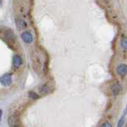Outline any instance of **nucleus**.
<instances>
[{"label":"nucleus","instance_id":"nucleus-1","mask_svg":"<svg viewBox=\"0 0 127 127\" xmlns=\"http://www.w3.org/2000/svg\"><path fill=\"white\" fill-rule=\"evenodd\" d=\"M0 83H1L4 87L10 86L11 83H12V76H11V74H10V73L5 74V75H3L2 76L0 77Z\"/></svg>","mask_w":127,"mask_h":127},{"label":"nucleus","instance_id":"nucleus-2","mask_svg":"<svg viewBox=\"0 0 127 127\" xmlns=\"http://www.w3.org/2000/svg\"><path fill=\"white\" fill-rule=\"evenodd\" d=\"M21 37L22 39V41L25 43H26V44H30L33 41V35H32V33L29 31L23 32V33H22V35H21Z\"/></svg>","mask_w":127,"mask_h":127},{"label":"nucleus","instance_id":"nucleus-3","mask_svg":"<svg viewBox=\"0 0 127 127\" xmlns=\"http://www.w3.org/2000/svg\"><path fill=\"white\" fill-rule=\"evenodd\" d=\"M8 123H9V126L10 127H14L20 125V120L19 118L17 116V115H11V116L9 117L8 118Z\"/></svg>","mask_w":127,"mask_h":127},{"label":"nucleus","instance_id":"nucleus-4","mask_svg":"<svg viewBox=\"0 0 127 127\" xmlns=\"http://www.w3.org/2000/svg\"><path fill=\"white\" fill-rule=\"evenodd\" d=\"M22 63H23V61H22V57H20L19 55L14 56V57H13V67L15 69H18V67H20V66L22 64Z\"/></svg>","mask_w":127,"mask_h":127},{"label":"nucleus","instance_id":"nucleus-5","mask_svg":"<svg viewBox=\"0 0 127 127\" xmlns=\"http://www.w3.org/2000/svg\"><path fill=\"white\" fill-rule=\"evenodd\" d=\"M15 23H16V27H17V29L18 30H25L27 27V23L21 18L15 19Z\"/></svg>","mask_w":127,"mask_h":127},{"label":"nucleus","instance_id":"nucleus-6","mask_svg":"<svg viewBox=\"0 0 127 127\" xmlns=\"http://www.w3.org/2000/svg\"><path fill=\"white\" fill-rule=\"evenodd\" d=\"M117 73L121 75V76H124L126 74V71H127V66L125 64H122L118 65L117 67Z\"/></svg>","mask_w":127,"mask_h":127},{"label":"nucleus","instance_id":"nucleus-7","mask_svg":"<svg viewBox=\"0 0 127 127\" xmlns=\"http://www.w3.org/2000/svg\"><path fill=\"white\" fill-rule=\"evenodd\" d=\"M34 64L35 65H37V67L38 68H41L42 65L44 64V60H43V57H41V55H35L34 57Z\"/></svg>","mask_w":127,"mask_h":127},{"label":"nucleus","instance_id":"nucleus-8","mask_svg":"<svg viewBox=\"0 0 127 127\" xmlns=\"http://www.w3.org/2000/svg\"><path fill=\"white\" fill-rule=\"evenodd\" d=\"M5 37L10 41H16V36L15 34L11 31H6L5 33H4Z\"/></svg>","mask_w":127,"mask_h":127},{"label":"nucleus","instance_id":"nucleus-9","mask_svg":"<svg viewBox=\"0 0 127 127\" xmlns=\"http://www.w3.org/2000/svg\"><path fill=\"white\" fill-rule=\"evenodd\" d=\"M112 94L113 95H119V93L121 92V90H122V86L119 84V83H115V84L113 85L112 87Z\"/></svg>","mask_w":127,"mask_h":127},{"label":"nucleus","instance_id":"nucleus-10","mask_svg":"<svg viewBox=\"0 0 127 127\" xmlns=\"http://www.w3.org/2000/svg\"><path fill=\"white\" fill-rule=\"evenodd\" d=\"M40 92H41V94H49L50 92V91H51V88H50V87H49L47 84H43L41 85V87H40Z\"/></svg>","mask_w":127,"mask_h":127},{"label":"nucleus","instance_id":"nucleus-11","mask_svg":"<svg viewBox=\"0 0 127 127\" xmlns=\"http://www.w3.org/2000/svg\"><path fill=\"white\" fill-rule=\"evenodd\" d=\"M121 47L123 49L124 51L127 50V41L126 37H123L121 40Z\"/></svg>","mask_w":127,"mask_h":127},{"label":"nucleus","instance_id":"nucleus-12","mask_svg":"<svg viewBox=\"0 0 127 127\" xmlns=\"http://www.w3.org/2000/svg\"><path fill=\"white\" fill-rule=\"evenodd\" d=\"M126 110H125L124 116H122L120 119H119L118 123V127H122L123 125H124V123H125V115H126Z\"/></svg>","mask_w":127,"mask_h":127},{"label":"nucleus","instance_id":"nucleus-13","mask_svg":"<svg viewBox=\"0 0 127 127\" xmlns=\"http://www.w3.org/2000/svg\"><path fill=\"white\" fill-rule=\"evenodd\" d=\"M29 97L33 98V99H37L39 98V95H37V93H35L34 91H30L29 92Z\"/></svg>","mask_w":127,"mask_h":127},{"label":"nucleus","instance_id":"nucleus-14","mask_svg":"<svg viewBox=\"0 0 127 127\" xmlns=\"http://www.w3.org/2000/svg\"><path fill=\"white\" fill-rule=\"evenodd\" d=\"M99 127H112V125H111L109 122H104L102 123Z\"/></svg>","mask_w":127,"mask_h":127},{"label":"nucleus","instance_id":"nucleus-15","mask_svg":"<svg viewBox=\"0 0 127 127\" xmlns=\"http://www.w3.org/2000/svg\"><path fill=\"white\" fill-rule=\"evenodd\" d=\"M1 116H2V110H0V118H1Z\"/></svg>","mask_w":127,"mask_h":127},{"label":"nucleus","instance_id":"nucleus-16","mask_svg":"<svg viewBox=\"0 0 127 127\" xmlns=\"http://www.w3.org/2000/svg\"><path fill=\"white\" fill-rule=\"evenodd\" d=\"M14 127H22V126H20V125H19V126H14Z\"/></svg>","mask_w":127,"mask_h":127}]
</instances>
